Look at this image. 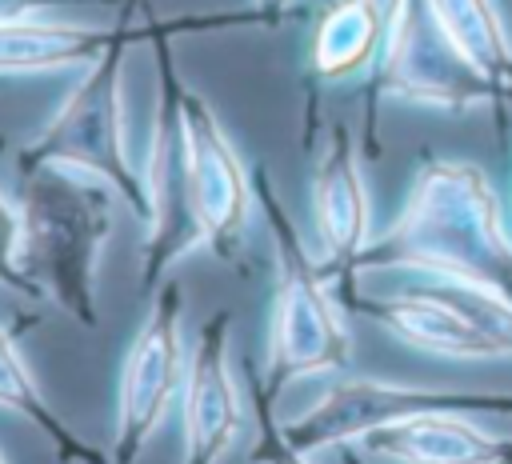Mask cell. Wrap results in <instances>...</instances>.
<instances>
[{
  "mask_svg": "<svg viewBox=\"0 0 512 464\" xmlns=\"http://www.w3.org/2000/svg\"><path fill=\"white\" fill-rule=\"evenodd\" d=\"M336 456H340V464H364L356 444H344V448H336Z\"/></svg>",
  "mask_w": 512,
  "mask_h": 464,
  "instance_id": "cell-18",
  "label": "cell"
},
{
  "mask_svg": "<svg viewBox=\"0 0 512 464\" xmlns=\"http://www.w3.org/2000/svg\"><path fill=\"white\" fill-rule=\"evenodd\" d=\"M0 408L24 416L56 452L60 464H112L108 452H100L92 440H84L40 392L24 352H20V336L0 320Z\"/></svg>",
  "mask_w": 512,
  "mask_h": 464,
  "instance_id": "cell-12",
  "label": "cell"
},
{
  "mask_svg": "<svg viewBox=\"0 0 512 464\" xmlns=\"http://www.w3.org/2000/svg\"><path fill=\"white\" fill-rule=\"evenodd\" d=\"M376 48H384L380 20L364 0H344L324 16L312 44V64L320 76H348L364 68L376 56Z\"/></svg>",
  "mask_w": 512,
  "mask_h": 464,
  "instance_id": "cell-14",
  "label": "cell"
},
{
  "mask_svg": "<svg viewBox=\"0 0 512 464\" xmlns=\"http://www.w3.org/2000/svg\"><path fill=\"white\" fill-rule=\"evenodd\" d=\"M428 20L492 92L512 88V40L488 0H428Z\"/></svg>",
  "mask_w": 512,
  "mask_h": 464,
  "instance_id": "cell-13",
  "label": "cell"
},
{
  "mask_svg": "<svg viewBox=\"0 0 512 464\" xmlns=\"http://www.w3.org/2000/svg\"><path fill=\"white\" fill-rule=\"evenodd\" d=\"M20 252H24V212H20V204H12L8 192L0 188V288L24 296V300H32V304H40L44 292H40L36 280L24 272Z\"/></svg>",
  "mask_w": 512,
  "mask_h": 464,
  "instance_id": "cell-16",
  "label": "cell"
},
{
  "mask_svg": "<svg viewBox=\"0 0 512 464\" xmlns=\"http://www.w3.org/2000/svg\"><path fill=\"white\" fill-rule=\"evenodd\" d=\"M368 268L472 280L512 300V236L488 176L464 160H428L396 224L368 240L348 272Z\"/></svg>",
  "mask_w": 512,
  "mask_h": 464,
  "instance_id": "cell-1",
  "label": "cell"
},
{
  "mask_svg": "<svg viewBox=\"0 0 512 464\" xmlns=\"http://www.w3.org/2000/svg\"><path fill=\"white\" fill-rule=\"evenodd\" d=\"M264 216L276 248V288L268 316V364L264 384L276 396L284 384L304 376H332L352 364V332L344 324V304L328 292L324 272L308 260L296 224L272 192H260Z\"/></svg>",
  "mask_w": 512,
  "mask_h": 464,
  "instance_id": "cell-4",
  "label": "cell"
},
{
  "mask_svg": "<svg viewBox=\"0 0 512 464\" xmlns=\"http://www.w3.org/2000/svg\"><path fill=\"white\" fill-rule=\"evenodd\" d=\"M36 168H68L104 184L116 200H124L140 220H148V188L144 168L132 164L128 116H124V36L92 60L80 84L64 96L56 116L32 136L20 152V172Z\"/></svg>",
  "mask_w": 512,
  "mask_h": 464,
  "instance_id": "cell-3",
  "label": "cell"
},
{
  "mask_svg": "<svg viewBox=\"0 0 512 464\" xmlns=\"http://www.w3.org/2000/svg\"><path fill=\"white\" fill-rule=\"evenodd\" d=\"M24 272L80 328H100L96 272L112 232V192L68 168L24 172Z\"/></svg>",
  "mask_w": 512,
  "mask_h": 464,
  "instance_id": "cell-2",
  "label": "cell"
},
{
  "mask_svg": "<svg viewBox=\"0 0 512 464\" xmlns=\"http://www.w3.org/2000/svg\"><path fill=\"white\" fill-rule=\"evenodd\" d=\"M112 32L56 24V20H4L0 24V76H32L56 68H88L112 48Z\"/></svg>",
  "mask_w": 512,
  "mask_h": 464,
  "instance_id": "cell-11",
  "label": "cell"
},
{
  "mask_svg": "<svg viewBox=\"0 0 512 464\" xmlns=\"http://www.w3.org/2000/svg\"><path fill=\"white\" fill-rule=\"evenodd\" d=\"M244 428V392L232 372V312L208 316L192 340L180 388V464H220Z\"/></svg>",
  "mask_w": 512,
  "mask_h": 464,
  "instance_id": "cell-8",
  "label": "cell"
},
{
  "mask_svg": "<svg viewBox=\"0 0 512 464\" xmlns=\"http://www.w3.org/2000/svg\"><path fill=\"white\" fill-rule=\"evenodd\" d=\"M372 8V16L380 20V32H384V48H392V40L400 36L404 28V0H364Z\"/></svg>",
  "mask_w": 512,
  "mask_h": 464,
  "instance_id": "cell-17",
  "label": "cell"
},
{
  "mask_svg": "<svg viewBox=\"0 0 512 464\" xmlns=\"http://www.w3.org/2000/svg\"><path fill=\"white\" fill-rule=\"evenodd\" d=\"M476 412V416H512V392H476V388H428L400 384L384 376H340L332 380L312 408L284 420V436L300 452H336L356 444L380 424L420 416V412Z\"/></svg>",
  "mask_w": 512,
  "mask_h": 464,
  "instance_id": "cell-5",
  "label": "cell"
},
{
  "mask_svg": "<svg viewBox=\"0 0 512 464\" xmlns=\"http://www.w3.org/2000/svg\"><path fill=\"white\" fill-rule=\"evenodd\" d=\"M180 132H184V184L196 240L216 256H232L248 224V176L236 144L220 128L216 112L180 88Z\"/></svg>",
  "mask_w": 512,
  "mask_h": 464,
  "instance_id": "cell-7",
  "label": "cell"
},
{
  "mask_svg": "<svg viewBox=\"0 0 512 464\" xmlns=\"http://www.w3.org/2000/svg\"><path fill=\"white\" fill-rule=\"evenodd\" d=\"M244 376H248V400H252V416H256V436H252V452L248 460L252 464H316L312 452H300L288 436H284V420H276L272 412V392L264 384V372L244 364Z\"/></svg>",
  "mask_w": 512,
  "mask_h": 464,
  "instance_id": "cell-15",
  "label": "cell"
},
{
  "mask_svg": "<svg viewBox=\"0 0 512 464\" xmlns=\"http://www.w3.org/2000/svg\"><path fill=\"white\" fill-rule=\"evenodd\" d=\"M356 448L388 464H512V432H496L476 412L452 408L380 424Z\"/></svg>",
  "mask_w": 512,
  "mask_h": 464,
  "instance_id": "cell-9",
  "label": "cell"
},
{
  "mask_svg": "<svg viewBox=\"0 0 512 464\" xmlns=\"http://www.w3.org/2000/svg\"><path fill=\"white\" fill-rule=\"evenodd\" d=\"M0 464H8V460H4V452H0Z\"/></svg>",
  "mask_w": 512,
  "mask_h": 464,
  "instance_id": "cell-19",
  "label": "cell"
},
{
  "mask_svg": "<svg viewBox=\"0 0 512 464\" xmlns=\"http://www.w3.org/2000/svg\"><path fill=\"white\" fill-rule=\"evenodd\" d=\"M184 292L180 284H164L152 296V308L124 352L120 384H116V428H112V464H136L164 424L172 400L184 388Z\"/></svg>",
  "mask_w": 512,
  "mask_h": 464,
  "instance_id": "cell-6",
  "label": "cell"
},
{
  "mask_svg": "<svg viewBox=\"0 0 512 464\" xmlns=\"http://www.w3.org/2000/svg\"><path fill=\"white\" fill-rule=\"evenodd\" d=\"M312 216H316V236L324 248L328 268L348 272L356 256L368 248V184L364 168L356 156V144L344 124H336L316 156L312 172Z\"/></svg>",
  "mask_w": 512,
  "mask_h": 464,
  "instance_id": "cell-10",
  "label": "cell"
}]
</instances>
